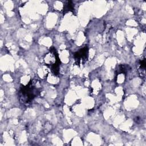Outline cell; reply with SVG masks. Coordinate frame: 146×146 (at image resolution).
Returning <instances> with one entry per match:
<instances>
[{
  "label": "cell",
  "instance_id": "6da1fadb",
  "mask_svg": "<svg viewBox=\"0 0 146 146\" xmlns=\"http://www.w3.org/2000/svg\"><path fill=\"white\" fill-rule=\"evenodd\" d=\"M21 92L23 96L26 97V102H29L32 99H33L37 95V89H36L33 86H32L31 82L26 86H23L21 90Z\"/></svg>",
  "mask_w": 146,
  "mask_h": 146
},
{
  "label": "cell",
  "instance_id": "7a4b0ae2",
  "mask_svg": "<svg viewBox=\"0 0 146 146\" xmlns=\"http://www.w3.org/2000/svg\"><path fill=\"white\" fill-rule=\"evenodd\" d=\"M88 53V48L87 47H84L80 49L79 51L75 52L74 55L76 64H79L81 60H86L87 59Z\"/></svg>",
  "mask_w": 146,
  "mask_h": 146
},
{
  "label": "cell",
  "instance_id": "3957f363",
  "mask_svg": "<svg viewBox=\"0 0 146 146\" xmlns=\"http://www.w3.org/2000/svg\"><path fill=\"white\" fill-rule=\"evenodd\" d=\"M74 7L71 1H68L67 3L64 5L63 13H66L68 11H73Z\"/></svg>",
  "mask_w": 146,
  "mask_h": 146
},
{
  "label": "cell",
  "instance_id": "277c9868",
  "mask_svg": "<svg viewBox=\"0 0 146 146\" xmlns=\"http://www.w3.org/2000/svg\"><path fill=\"white\" fill-rule=\"evenodd\" d=\"M140 68L141 69H143V70H145V59H143V60L140 61Z\"/></svg>",
  "mask_w": 146,
  "mask_h": 146
}]
</instances>
